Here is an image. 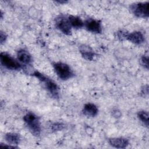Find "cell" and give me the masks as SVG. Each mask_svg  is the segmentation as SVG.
Masks as SVG:
<instances>
[{"label": "cell", "mask_w": 149, "mask_h": 149, "mask_svg": "<svg viewBox=\"0 0 149 149\" xmlns=\"http://www.w3.org/2000/svg\"><path fill=\"white\" fill-rule=\"evenodd\" d=\"M80 52L82 56L87 61H94L97 58V54L94 51L87 45H83L80 47Z\"/></svg>", "instance_id": "8"}, {"label": "cell", "mask_w": 149, "mask_h": 149, "mask_svg": "<svg viewBox=\"0 0 149 149\" xmlns=\"http://www.w3.org/2000/svg\"><path fill=\"white\" fill-rule=\"evenodd\" d=\"M6 141L11 144L17 145L20 143V135L15 133H8L5 136Z\"/></svg>", "instance_id": "13"}, {"label": "cell", "mask_w": 149, "mask_h": 149, "mask_svg": "<svg viewBox=\"0 0 149 149\" xmlns=\"http://www.w3.org/2000/svg\"><path fill=\"white\" fill-rule=\"evenodd\" d=\"M141 93L143 94H148V87L147 85L146 86H144L143 87V88H142V90H141Z\"/></svg>", "instance_id": "21"}, {"label": "cell", "mask_w": 149, "mask_h": 149, "mask_svg": "<svg viewBox=\"0 0 149 149\" xmlns=\"http://www.w3.org/2000/svg\"><path fill=\"white\" fill-rule=\"evenodd\" d=\"M132 12L137 17L147 18L149 15V2H137L130 6Z\"/></svg>", "instance_id": "4"}, {"label": "cell", "mask_w": 149, "mask_h": 149, "mask_svg": "<svg viewBox=\"0 0 149 149\" xmlns=\"http://www.w3.org/2000/svg\"><path fill=\"white\" fill-rule=\"evenodd\" d=\"M0 61L1 64L8 69L18 70L22 68L19 62L6 52L1 53Z\"/></svg>", "instance_id": "5"}, {"label": "cell", "mask_w": 149, "mask_h": 149, "mask_svg": "<svg viewBox=\"0 0 149 149\" xmlns=\"http://www.w3.org/2000/svg\"><path fill=\"white\" fill-rule=\"evenodd\" d=\"M98 108L95 105L92 103H87L84 105L83 109V113L84 115L94 117L98 113Z\"/></svg>", "instance_id": "12"}, {"label": "cell", "mask_w": 149, "mask_h": 149, "mask_svg": "<svg viewBox=\"0 0 149 149\" xmlns=\"http://www.w3.org/2000/svg\"><path fill=\"white\" fill-rule=\"evenodd\" d=\"M68 19L71 27H73L75 29H80L83 27L84 26L83 22L80 17L77 16L70 15L68 16Z\"/></svg>", "instance_id": "14"}, {"label": "cell", "mask_w": 149, "mask_h": 149, "mask_svg": "<svg viewBox=\"0 0 149 149\" xmlns=\"http://www.w3.org/2000/svg\"><path fill=\"white\" fill-rule=\"evenodd\" d=\"M137 117L147 127L148 126V113L145 111H140L137 113Z\"/></svg>", "instance_id": "15"}, {"label": "cell", "mask_w": 149, "mask_h": 149, "mask_svg": "<svg viewBox=\"0 0 149 149\" xmlns=\"http://www.w3.org/2000/svg\"><path fill=\"white\" fill-rule=\"evenodd\" d=\"M33 76L38 78L41 81L43 82L51 95L54 98L59 97V87L57 84L51 79L44 76L38 71H35L33 73Z\"/></svg>", "instance_id": "2"}, {"label": "cell", "mask_w": 149, "mask_h": 149, "mask_svg": "<svg viewBox=\"0 0 149 149\" xmlns=\"http://www.w3.org/2000/svg\"><path fill=\"white\" fill-rule=\"evenodd\" d=\"M65 127V125L62 123L56 122L51 125V129L53 131H59L63 129Z\"/></svg>", "instance_id": "16"}, {"label": "cell", "mask_w": 149, "mask_h": 149, "mask_svg": "<svg viewBox=\"0 0 149 149\" xmlns=\"http://www.w3.org/2000/svg\"><path fill=\"white\" fill-rule=\"evenodd\" d=\"M141 64L146 69H148V58L147 56H143L140 59Z\"/></svg>", "instance_id": "17"}, {"label": "cell", "mask_w": 149, "mask_h": 149, "mask_svg": "<svg viewBox=\"0 0 149 149\" xmlns=\"http://www.w3.org/2000/svg\"><path fill=\"white\" fill-rule=\"evenodd\" d=\"M127 34L128 33H127L125 31L119 30L117 33V36L120 40H126Z\"/></svg>", "instance_id": "18"}, {"label": "cell", "mask_w": 149, "mask_h": 149, "mask_svg": "<svg viewBox=\"0 0 149 149\" xmlns=\"http://www.w3.org/2000/svg\"><path fill=\"white\" fill-rule=\"evenodd\" d=\"M68 1H56V2H58L59 3L62 4V3H66Z\"/></svg>", "instance_id": "23"}, {"label": "cell", "mask_w": 149, "mask_h": 149, "mask_svg": "<svg viewBox=\"0 0 149 149\" xmlns=\"http://www.w3.org/2000/svg\"><path fill=\"white\" fill-rule=\"evenodd\" d=\"M0 147H2V148H16V147L15 146H6V145H5L2 143H1L0 144Z\"/></svg>", "instance_id": "22"}, {"label": "cell", "mask_w": 149, "mask_h": 149, "mask_svg": "<svg viewBox=\"0 0 149 149\" xmlns=\"http://www.w3.org/2000/svg\"><path fill=\"white\" fill-rule=\"evenodd\" d=\"M7 38V36L6 35V34L2 31H1L0 33V41H1V44H3V42H4L6 40Z\"/></svg>", "instance_id": "20"}, {"label": "cell", "mask_w": 149, "mask_h": 149, "mask_svg": "<svg viewBox=\"0 0 149 149\" xmlns=\"http://www.w3.org/2000/svg\"><path fill=\"white\" fill-rule=\"evenodd\" d=\"M17 59L23 63L30 64L32 62V57L30 53L24 49H19L17 52Z\"/></svg>", "instance_id": "11"}, {"label": "cell", "mask_w": 149, "mask_h": 149, "mask_svg": "<svg viewBox=\"0 0 149 149\" xmlns=\"http://www.w3.org/2000/svg\"><path fill=\"white\" fill-rule=\"evenodd\" d=\"M109 144L116 148H124L129 144L127 139L123 137L111 138L109 140Z\"/></svg>", "instance_id": "10"}, {"label": "cell", "mask_w": 149, "mask_h": 149, "mask_svg": "<svg viewBox=\"0 0 149 149\" xmlns=\"http://www.w3.org/2000/svg\"><path fill=\"white\" fill-rule=\"evenodd\" d=\"M126 40H127L134 44L139 45L144 42L145 38L142 33L140 31H134L130 33H128Z\"/></svg>", "instance_id": "9"}, {"label": "cell", "mask_w": 149, "mask_h": 149, "mask_svg": "<svg viewBox=\"0 0 149 149\" xmlns=\"http://www.w3.org/2000/svg\"><path fill=\"white\" fill-rule=\"evenodd\" d=\"M57 76L62 80H68L73 76V72L70 66L63 62H58L53 65Z\"/></svg>", "instance_id": "3"}, {"label": "cell", "mask_w": 149, "mask_h": 149, "mask_svg": "<svg viewBox=\"0 0 149 149\" xmlns=\"http://www.w3.org/2000/svg\"><path fill=\"white\" fill-rule=\"evenodd\" d=\"M86 29L94 33L99 34L102 31L101 23L100 21L94 19H88L84 23Z\"/></svg>", "instance_id": "7"}, {"label": "cell", "mask_w": 149, "mask_h": 149, "mask_svg": "<svg viewBox=\"0 0 149 149\" xmlns=\"http://www.w3.org/2000/svg\"><path fill=\"white\" fill-rule=\"evenodd\" d=\"M23 120L27 126L29 130L33 135L38 136L40 134V122L37 115L33 112H28L24 116Z\"/></svg>", "instance_id": "1"}, {"label": "cell", "mask_w": 149, "mask_h": 149, "mask_svg": "<svg viewBox=\"0 0 149 149\" xmlns=\"http://www.w3.org/2000/svg\"><path fill=\"white\" fill-rule=\"evenodd\" d=\"M56 26L66 35H70L72 33L71 26L69 23L68 19H66L63 16H60L56 18Z\"/></svg>", "instance_id": "6"}, {"label": "cell", "mask_w": 149, "mask_h": 149, "mask_svg": "<svg viewBox=\"0 0 149 149\" xmlns=\"http://www.w3.org/2000/svg\"><path fill=\"white\" fill-rule=\"evenodd\" d=\"M112 115L115 118H119L121 116V112L118 109H113L112 111Z\"/></svg>", "instance_id": "19"}]
</instances>
